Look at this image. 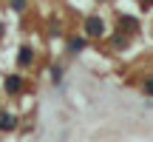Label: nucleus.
<instances>
[{"instance_id":"nucleus-2","label":"nucleus","mask_w":153,"mask_h":142,"mask_svg":"<svg viewBox=\"0 0 153 142\" xmlns=\"http://www.w3.org/2000/svg\"><path fill=\"white\" fill-rule=\"evenodd\" d=\"M20 88H23V80H20V77H9V80H6V91H9V94L20 91Z\"/></svg>"},{"instance_id":"nucleus-5","label":"nucleus","mask_w":153,"mask_h":142,"mask_svg":"<svg viewBox=\"0 0 153 142\" xmlns=\"http://www.w3.org/2000/svg\"><path fill=\"white\" fill-rule=\"evenodd\" d=\"M20 63H31V51H28V49L20 51Z\"/></svg>"},{"instance_id":"nucleus-4","label":"nucleus","mask_w":153,"mask_h":142,"mask_svg":"<svg viewBox=\"0 0 153 142\" xmlns=\"http://www.w3.org/2000/svg\"><path fill=\"white\" fill-rule=\"evenodd\" d=\"M122 28H131V31H136V28H139V23L133 20V17H122Z\"/></svg>"},{"instance_id":"nucleus-3","label":"nucleus","mask_w":153,"mask_h":142,"mask_svg":"<svg viewBox=\"0 0 153 142\" xmlns=\"http://www.w3.org/2000/svg\"><path fill=\"white\" fill-rule=\"evenodd\" d=\"M14 117H11V114H3V117H0V128H3V131H11V128H14Z\"/></svg>"},{"instance_id":"nucleus-1","label":"nucleus","mask_w":153,"mask_h":142,"mask_svg":"<svg viewBox=\"0 0 153 142\" xmlns=\"http://www.w3.org/2000/svg\"><path fill=\"white\" fill-rule=\"evenodd\" d=\"M85 31L91 34V37H99V34L105 31V26H102V20H99V17H88V23H85Z\"/></svg>"},{"instance_id":"nucleus-6","label":"nucleus","mask_w":153,"mask_h":142,"mask_svg":"<svg viewBox=\"0 0 153 142\" xmlns=\"http://www.w3.org/2000/svg\"><path fill=\"white\" fill-rule=\"evenodd\" d=\"M145 88H148V94H153V77H150L148 82H145Z\"/></svg>"},{"instance_id":"nucleus-7","label":"nucleus","mask_w":153,"mask_h":142,"mask_svg":"<svg viewBox=\"0 0 153 142\" xmlns=\"http://www.w3.org/2000/svg\"><path fill=\"white\" fill-rule=\"evenodd\" d=\"M145 3H148V6H150V3H153V0H145Z\"/></svg>"}]
</instances>
